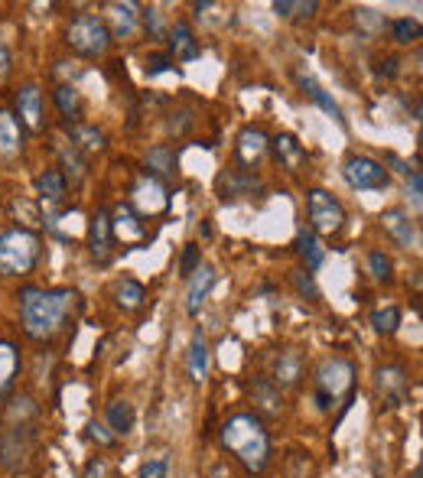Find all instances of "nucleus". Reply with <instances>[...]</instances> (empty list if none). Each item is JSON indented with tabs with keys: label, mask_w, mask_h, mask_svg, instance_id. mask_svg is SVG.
I'll return each mask as SVG.
<instances>
[{
	"label": "nucleus",
	"mask_w": 423,
	"mask_h": 478,
	"mask_svg": "<svg viewBox=\"0 0 423 478\" xmlns=\"http://www.w3.org/2000/svg\"><path fill=\"white\" fill-rule=\"evenodd\" d=\"M20 322L23 332L33 342H52L65 329L75 306H79V293L75 289H42V287H23L20 289Z\"/></svg>",
	"instance_id": "nucleus-1"
},
{
	"label": "nucleus",
	"mask_w": 423,
	"mask_h": 478,
	"mask_svg": "<svg viewBox=\"0 0 423 478\" xmlns=\"http://www.w3.org/2000/svg\"><path fill=\"white\" fill-rule=\"evenodd\" d=\"M222 443L251 475L264 472L271 462V433H267L258 413H235V417L225 420Z\"/></svg>",
	"instance_id": "nucleus-2"
},
{
	"label": "nucleus",
	"mask_w": 423,
	"mask_h": 478,
	"mask_svg": "<svg viewBox=\"0 0 423 478\" xmlns=\"http://www.w3.org/2000/svg\"><path fill=\"white\" fill-rule=\"evenodd\" d=\"M42 241L30 228L0 231V277H27L40 260Z\"/></svg>",
	"instance_id": "nucleus-3"
},
{
	"label": "nucleus",
	"mask_w": 423,
	"mask_h": 478,
	"mask_svg": "<svg viewBox=\"0 0 423 478\" xmlns=\"http://www.w3.org/2000/svg\"><path fill=\"white\" fill-rule=\"evenodd\" d=\"M65 42L72 46V52H79L85 59H101L104 52L112 50V30H108V23L95 17V13H81L75 20L69 23V30H65Z\"/></svg>",
	"instance_id": "nucleus-4"
},
{
	"label": "nucleus",
	"mask_w": 423,
	"mask_h": 478,
	"mask_svg": "<svg viewBox=\"0 0 423 478\" xmlns=\"http://www.w3.org/2000/svg\"><path fill=\"white\" fill-rule=\"evenodd\" d=\"M355 384V368L352 361L345 358H326L319 368H316V400H319V407L329 410L335 400L349 394Z\"/></svg>",
	"instance_id": "nucleus-5"
},
{
	"label": "nucleus",
	"mask_w": 423,
	"mask_h": 478,
	"mask_svg": "<svg viewBox=\"0 0 423 478\" xmlns=\"http://www.w3.org/2000/svg\"><path fill=\"white\" fill-rule=\"evenodd\" d=\"M33 446H36V433H33L30 423H11L0 433V466L7 468L11 475L23 472L30 466Z\"/></svg>",
	"instance_id": "nucleus-6"
},
{
	"label": "nucleus",
	"mask_w": 423,
	"mask_h": 478,
	"mask_svg": "<svg viewBox=\"0 0 423 478\" xmlns=\"http://www.w3.org/2000/svg\"><path fill=\"white\" fill-rule=\"evenodd\" d=\"M342 176L355 192H378L391 186V173L384 170V163L372 157H349L342 166Z\"/></svg>",
	"instance_id": "nucleus-7"
},
{
	"label": "nucleus",
	"mask_w": 423,
	"mask_h": 478,
	"mask_svg": "<svg viewBox=\"0 0 423 478\" xmlns=\"http://www.w3.org/2000/svg\"><path fill=\"white\" fill-rule=\"evenodd\" d=\"M306 205H310L312 231H319V235H339L342 231L345 209L335 196H329L326 189H310L306 192Z\"/></svg>",
	"instance_id": "nucleus-8"
},
{
	"label": "nucleus",
	"mask_w": 423,
	"mask_h": 478,
	"mask_svg": "<svg viewBox=\"0 0 423 478\" xmlns=\"http://www.w3.org/2000/svg\"><path fill=\"white\" fill-rule=\"evenodd\" d=\"M131 209L141 212V215H160V212L170 209V192H166V186L160 180H153L150 173H147V176H141V180L134 182Z\"/></svg>",
	"instance_id": "nucleus-9"
},
{
	"label": "nucleus",
	"mask_w": 423,
	"mask_h": 478,
	"mask_svg": "<svg viewBox=\"0 0 423 478\" xmlns=\"http://www.w3.org/2000/svg\"><path fill=\"white\" fill-rule=\"evenodd\" d=\"M88 251L98 264H112L114 258V231H112V215L98 209L88 221Z\"/></svg>",
	"instance_id": "nucleus-10"
},
{
	"label": "nucleus",
	"mask_w": 423,
	"mask_h": 478,
	"mask_svg": "<svg viewBox=\"0 0 423 478\" xmlns=\"http://www.w3.org/2000/svg\"><path fill=\"white\" fill-rule=\"evenodd\" d=\"M267 150H271V137L264 134L261 127H244L238 134V143H235V157L238 163L244 166V173L258 170V163L267 157Z\"/></svg>",
	"instance_id": "nucleus-11"
},
{
	"label": "nucleus",
	"mask_w": 423,
	"mask_h": 478,
	"mask_svg": "<svg viewBox=\"0 0 423 478\" xmlns=\"http://www.w3.org/2000/svg\"><path fill=\"white\" fill-rule=\"evenodd\" d=\"M13 118H20V127L33 130V134H42V130H46L40 85H23V89L17 91V114H13Z\"/></svg>",
	"instance_id": "nucleus-12"
},
{
	"label": "nucleus",
	"mask_w": 423,
	"mask_h": 478,
	"mask_svg": "<svg viewBox=\"0 0 423 478\" xmlns=\"http://www.w3.org/2000/svg\"><path fill=\"white\" fill-rule=\"evenodd\" d=\"M261 192V182L254 173H244V170H228L219 176V196L225 202H235V199H244V196H258Z\"/></svg>",
	"instance_id": "nucleus-13"
},
{
	"label": "nucleus",
	"mask_w": 423,
	"mask_h": 478,
	"mask_svg": "<svg viewBox=\"0 0 423 478\" xmlns=\"http://www.w3.org/2000/svg\"><path fill=\"white\" fill-rule=\"evenodd\" d=\"M381 225H384V231L391 235L401 248H417L420 244V231H417V221H411L407 215H404L401 209H388V212H381Z\"/></svg>",
	"instance_id": "nucleus-14"
},
{
	"label": "nucleus",
	"mask_w": 423,
	"mask_h": 478,
	"mask_svg": "<svg viewBox=\"0 0 423 478\" xmlns=\"http://www.w3.org/2000/svg\"><path fill=\"white\" fill-rule=\"evenodd\" d=\"M112 231H114V238H121L124 244H137V241L147 238V228H143L141 215H137L131 205H118V209H114Z\"/></svg>",
	"instance_id": "nucleus-15"
},
{
	"label": "nucleus",
	"mask_w": 423,
	"mask_h": 478,
	"mask_svg": "<svg viewBox=\"0 0 423 478\" xmlns=\"http://www.w3.org/2000/svg\"><path fill=\"white\" fill-rule=\"evenodd\" d=\"M303 378V358L296 349H283L273 361V388L277 390H287V388H296Z\"/></svg>",
	"instance_id": "nucleus-16"
},
{
	"label": "nucleus",
	"mask_w": 423,
	"mask_h": 478,
	"mask_svg": "<svg viewBox=\"0 0 423 478\" xmlns=\"http://www.w3.org/2000/svg\"><path fill=\"white\" fill-rule=\"evenodd\" d=\"M212 287H215V270L209 264H199V270L189 277V289H186V312L189 316H199V309L209 299Z\"/></svg>",
	"instance_id": "nucleus-17"
},
{
	"label": "nucleus",
	"mask_w": 423,
	"mask_h": 478,
	"mask_svg": "<svg viewBox=\"0 0 423 478\" xmlns=\"http://www.w3.org/2000/svg\"><path fill=\"white\" fill-rule=\"evenodd\" d=\"M108 17H112V40H131L137 27H141V7L131 4V0H124V4H112L108 7Z\"/></svg>",
	"instance_id": "nucleus-18"
},
{
	"label": "nucleus",
	"mask_w": 423,
	"mask_h": 478,
	"mask_svg": "<svg viewBox=\"0 0 423 478\" xmlns=\"http://www.w3.org/2000/svg\"><path fill=\"white\" fill-rule=\"evenodd\" d=\"M23 153V127L13 111H0V159H17Z\"/></svg>",
	"instance_id": "nucleus-19"
},
{
	"label": "nucleus",
	"mask_w": 423,
	"mask_h": 478,
	"mask_svg": "<svg viewBox=\"0 0 423 478\" xmlns=\"http://www.w3.org/2000/svg\"><path fill=\"white\" fill-rule=\"evenodd\" d=\"M173 62H192L199 59V40L196 33L189 30V23H176L170 30V52H166Z\"/></svg>",
	"instance_id": "nucleus-20"
},
{
	"label": "nucleus",
	"mask_w": 423,
	"mask_h": 478,
	"mask_svg": "<svg viewBox=\"0 0 423 478\" xmlns=\"http://www.w3.org/2000/svg\"><path fill=\"white\" fill-rule=\"evenodd\" d=\"M407 388H411V381H407V371L401 365H384L378 368V390L384 394V400H391V404H401L407 397Z\"/></svg>",
	"instance_id": "nucleus-21"
},
{
	"label": "nucleus",
	"mask_w": 423,
	"mask_h": 478,
	"mask_svg": "<svg viewBox=\"0 0 423 478\" xmlns=\"http://www.w3.org/2000/svg\"><path fill=\"white\" fill-rule=\"evenodd\" d=\"M271 150H273V159H277L287 173H296L303 163H306V150L296 143V137H293V134H281V137H273Z\"/></svg>",
	"instance_id": "nucleus-22"
},
{
	"label": "nucleus",
	"mask_w": 423,
	"mask_h": 478,
	"mask_svg": "<svg viewBox=\"0 0 423 478\" xmlns=\"http://www.w3.org/2000/svg\"><path fill=\"white\" fill-rule=\"evenodd\" d=\"M36 192H40V199L46 205H62L65 196H69V180L59 170H46L36 176Z\"/></svg>",
	"instance_id": "nucleus-23"
},
{
	"label": "nucleus",
	"mask_w": 423,
	"mask_h": 478,
	"mask_svg": "<svg viewBox=\"0 0 423 478\" xmlns=\"http://www.w3.org/2000/svg\"><path fill=\"white\" fill-rule=\"evenodd\" d=\"M186 368H189V378L196 381V384H202V381L209 378V345H205V335H202V329L196 332V335H192V342H189Z\"/></svg>",
	"instance_id": "nucleus-24"
},
{
	"label": "nucleus",
	"mask_w": 423,
	"mask_h": 478,
	"mask_svg": "<svg viewBox=\"0 0 423 478\" xmlns=\"http://www.w3.org/2000/svg\"><path fill=\"white\" fill-rule=\"evenodd\" d=\"M17 374H20V349L13 342H0V397L11 394Z\"/></svg>",
	"instance_id": "nucleus-25"
},
{
	"label": "nucleus",
	"mask_w": 423,
	"mask_h": 478,
	"mask_svg": "<svg viewBox=\"0 0 423 478\" xmlns=\"http://www.w3.org/2000/svg\"><path fill=\"white\" fill-rule=\"evenodd\" d=\"M69 137L72 147L79 150V153H101V150L108 147L104 134L98 127H91V124H69Z\"/></svg>",
	"instance_id": "nucleus-26"
},
{
	"label": "nucleus",
	"mask_w": 423,
	"mask_h": 478,
	"mask_svg": "<svg viewBox=\"0 0 423 478\" xmlns=\"http://www.w3.org/2000/svg\"><path fill=\"white\" fill-rule=\"evenodd\" d=\"M137 423V413H134V404L131 400H114L108 404V427H112L114 436H127Z\"/></svg>",
	"instance_id": "nucleus-27"
},
{
	"label": "nucleus",
	"mask_w": 423,
	"mask_h": 478,
	"mask_svg": "<svg viewBox=\"0 0 423 478\" xmlns=\"http://www.w3.org/2000/svg\"><path fill=\"white\" fill-rule=\"evenodd\" d=\"M296 79H300V89L306 91V95H310V98L316 101V104H319V108H323L326 114H329V118H333L335 124H339V127H345L342 108H339V104H335V101L329 98V95H326V89H323V85H316V81H312L310 75H296Z\"/></svg>",
	"instance_id": "nucleus-28"
},
{
	"label": "nucleus",
	"mask_w": 423,
	"mask_h": 478,
	"mask_svg": "<svg viewBox=\"0 0 423 478\" xmlns=\"http://www.w3.org/2000/svg\"><path fill=\"white\" fill-rule=\"evenodd\" d=\"M296 254L303 258L306 270H316L323 264L326 248H323V241L316 238V231H300V235H296Z\"/></svg>",
	"instance_id": "nucleus-29"
},
{
	"label": "nucleus",
	"mask_w": 423,
	"mask_h": 478,
	"mask_svg": "<svg viewBox=\"0 0 423 478\" xmlns=\"http://www.w3.org/2000/svg\"><path fill=\"white\" fill-rule=\"evenodd\" d=\"M56 153H59V159H62V170H65L62 176H65V180H69V176H72V182L85 180V157L72 147L69 140H59V143H56Z\"/></svg>",
	"instance_id": "nucleus-30"
},
{
	"label": "nucleus",
	"mask_w": 423,
	"mask_h": 478,
	"mask_svg": "<svg viewBox=\"0 0 423 478\" xmlns=\"http://www.w3.org/2000/svg\"><path fill=\"white\" fill-rule=\"evenodd\" d=\"M114 299H118V309H124V312H137V309H143V303H147V293H143L141 283L121 280V283L114 287Z\"/></svg>",
	"instance_id": "nucleus-31"
},
{
	"label": "nucleus",
	"mask_w": 423,
	"mask_h": 478,
	"mask_svg": "<svg viewBox=\"0 0 423 478\" xmlns=\"http://www.w3.org/2000/svg\"><path fill=\"white\" fill-rule=\"evenodd\" d=\"M251 397L261 413H281L283 407V397H281V390L273 388V381H258V384H251Z\"/></svg>",
	"instance_id": "nucleus-32"
},
{
	"label": "nucleus",
	"mask_w": 423,
	"mask_h": 478,
	"mask_svg": "<svg viewBox=\"0 0 423 478\" xmlns=\"http://www.w3.org/2000/svg\"><path fill=\"white\" fill-rule=\"evenodd\" d=\"M147 166H150V176L157 180V176H173L176 173V150L173 147H153L150 153H147Z\"/></svg>",
	"instance_id": "nucleus-33"
},
{
	"label": "nucleus",
	"mask_w": 423,
	"mask_h": 478,
	"mask_svg": "<svg viewBox=\"0 0 423 478\" xmlns=\"http://www.w3.org/2000/svg\"><path fill=\"white\" fill-rule=\"evenodd\" d=\"M316 11H319L316 0H277V4H273V13H277V17H287V20H310Z\"/></svg>",
	"instance_id": "nucleus-34"
},
{
	"label": "nucleus",
	"mask_w": 423,
	"mask_h": 478,
	"mask_svg": "<svg viewBox=\"0 0 423 478\" xmlns=\"http://www.w3.org/2000/svg\"><path fill=\"white\" fill-rule=\"evenodd\" d=\"M56 104H59V111H62V118H79V111H81V95H79V89H72V85H59L56 89Z\"/></svg>",
	"instance_id": "nucleus-35"
},
{
	"label": "nucleus",
	"mask_w": 423,
	"mask_h": 478,
	"mask_svg": "<svg viewBox=\"0 0 423 478\" xmlns=\"http://www.w3.org/2000/svg\"><path fill=\"white\" fill-rule=\"evenodd\" d=\"M401 309L397 306H384V309H378L372 316V326H374V332L378 335H394L397 332V326H401Z\"/></svg>",
	"instance_id": "nucleus-36"
},
{
	"label": "nucleus",
	"mask_w": 423,
	"mask_h": 478,
	"mask_svg": "<svg viewBox=\"0 0 423 478\" xmlns=\"http://www.w3.org/2000/svg\"><path fill=\"white\" fill-rule=\"evenodd\" d=\"M368 270H372V277L378 280V283H391V277H394L391 260L384 258L381 251H372V254H368Z\"/></svg>",
	"instance_id": "nucleus-37"
},
{
	"label": "nucleus",
	"mask_w": 423,
	"mask_h": 478,
	"mask_svg": "<svg viewBox=\"0 0 423 478\" xmlns=\"http://www.w3.org/2000/svg\"><path fill=\"white\" fill-rule=\"evenodd\" d=\"M391 33H394V40L401 42V46H411V42L420 40V23H417V20H394Z\"/></svg>",
	"instance_id": "nucleus-38"
},
{
	"label": "nucleus",
	"mask_w": 423,
	"mask_h": 478,
	"mask_svg": "<svg viewBox=\"0 0 423 478\" xmlns=\"http://www.w3.org/2000/svg\"><path fill=\"white\" fill-rule=\"evenodd\" d=\"M202 258H199V248L196 244H186L182 248V258H180V277H192L196 270H199Z\"/></svg>",
	"instance_id": "nucleus-39"
},
{
	"label": "nucleus",
	"mask_w": 423,
	"mask_h": 478,
	"mask_svg": "<svg viewBox=\"0 0 423 478\" xmlns=\"http://www.w3.org/2000/svg\"><path fill=\"white\" fill-rule=\"evenodd\" d=\"M407 199H411V205L417 212L423 209V176H420V170H413L411 176H407Z\"/></svg>",
	"instance_id": "nucleus-40"
},
{
	"label": "nucleus",
	"mask_w": 423,
	"mask_h": 478,
	"mask_svg": "<svg viewBox=\"0 0 423 478\" xmlns=\"http://www.w3.org/2000/svg\"><path fill=\"white\" fill-rule=\"evenodd\" d=\"M36 413V404L30 397H20L17 404L11 407V423H27V420Z\"/></svg>",
	"instance_id": "nucleus-41"
},
{
	"label": "nucleus",
	"mask_w": 423,
	"mask_h": 478,
	"mask_svg": "<svg viewBox=\"0 0 423 478\" xmlns=\"http://www.w3.org/2000/svg\"><path fill=\"white\" fill-rule=\"evenodd\" d=\"M293 283H296V289H300L306 299L319 297V289H316V283H312V277L306 274V270H296V274H293Z\"/></svg>",
	"instance_id": "nucleus-42"
},
{
	"label": "nucleus",
	"mask_w": 423,
	"mask_h": 478,
	"mask_svg": "<svg viewBox=\"0 0 423 478\" xmlns=\"http://www.w3.org/2000/svg\"><path fill=\"white\" fill-rule=\"evenodd\" d=\"M173 69V59L166 52H150L147 56V75H160V72Z\"/></svg>",
	"instance_id": "nucleus-43"
},
{
	"label": "nucleus",
	"mask_w": 423,
	"mask_h": 478,
	"mask_svg": "<svg viewBox=\"0 0 423 478\" xmlns=\"http://www.w3.org/2000/svg\"><path fill=\"white\" fill-rule=\"evenodd\" d=\"M166 459H150V462H143L141 466V475L137 478H166Z\"/></svg>",
	"instance_id": "nucleus-44"
},
{
	"label": "nucleus",
	"mask_w": 423,
	"mask_h": 478,
	"mask_svg": "<svg viewBox=\"0 0 423 478\" xmlns=\"http://www.w3.org/2000/svg\"><path fill=\"white\" fill-rule=\"evenodd\" d=\"M143 23H147V30H150L153 40H160V36H163V13L157 11V7L143 11Z\"/></svg>",
	"instance_id": "nucleus-45"
},
{
	"label": "nucleus",
	"mask_w": 423,
	"mask_h": 478,
	"mask_svg": "<svg viewBox=\"0 0 423 478\" xmlns=\"http://www.w3.org/2000/svg\"><path fill=\"white\" fill-rule=\"evenodd\" d=\"M355 23H365L368 30H384V20L374 17V11H368V7H358V11H355Z\"/></svg>",
	"instance_id": "nucleus-46"
},
{
	"label": "nucleus",
	"mask_w": 423,
	"mask_h": 478,
	"mask_svg": "<svg viewBox=\"0 0 423 478\" xmlns=\"http://www.w3.org/2000/svg\"><path fill=\"white\" fill-rule=\"evenodd\" d=\"M88 436L98 443V446H114V433H108V427H101V423H88Z\"/></svg>",
	"instance_id": "nucleus-47"
},
{
	"label": "nucleus",
	"mask_w": 423,
	"mask_h": 478,
	"mask_svg": "<svg viewBox=\"0 0 423 478\" xmlns=\"http://www.w3.org/2000/svg\"><path fill=\"white\" fill-rule=\"evenodd\" d=\"M11 66H13L11 50H7V42L0 40V81H4V79H7V75H11Z\"/></svg>",
	"instance_id": "nucleus-48"
},
{
	"label": "nucleus",
	"mask_w": 423,
	"mask_h": 478,
	"mask_svg": "<svg viewBox=\"0 0 423 478\" xmlns=\"http://www.w3.org/2000/svg\"><path fill=\"white\" fill-rule=\"evenodd\" d=\"M85 478H104V462H101V459H91L88 468H85Z\"/></svg>",
	"instance_id": "nucleus-49"
},
{
	"label": "nucleus",
	"mask_w": 423,
	"mask_h": 478,
	"mask_svg": "<svg viewBox=\"0 0 423 478\" xmlns=\"http://www.w3.org/2000/svg\"><path fill=\"white\" fill-rule=\"evenodd\" d=\"M388 163H391V166H394V170H397V173H401V176H404V180H407V176H411V166H407V163H404V159L401 157H394V153H388Z\"/></svg>",
	"instance_id": "nucleus-50"
},
{
	"label": "nucleus",
	"mask_w": 423,
	"mask_h": 478,
	"mask_svg": "<svg viewBox=\"0 0 423 478\" xmlns=\"http://www.w3.org/2000/svg\"><path fill=\"white\" fill-rule=\"evenodd\" d=\"M378 75H381V79H394V75H397V59H384Z\"/></svg>",
	"instance_id": "nucleus-51"
},
{
	"label": "nucleus",
	"mask_w": 423,
	"mask_h": 478,
	"mask_svg": "<svg viewBox=\"0 0 423 478\" xmlns=\"http://www.w3.org/2000/svg\"><path fill=\"white\" fill-rule=\"evenodd\" d=\"M212 478H232V472H228L225 466H215L212 468Z\"/></svg>",
	"instance_id": "nucleus-52"
}]
</instances>
